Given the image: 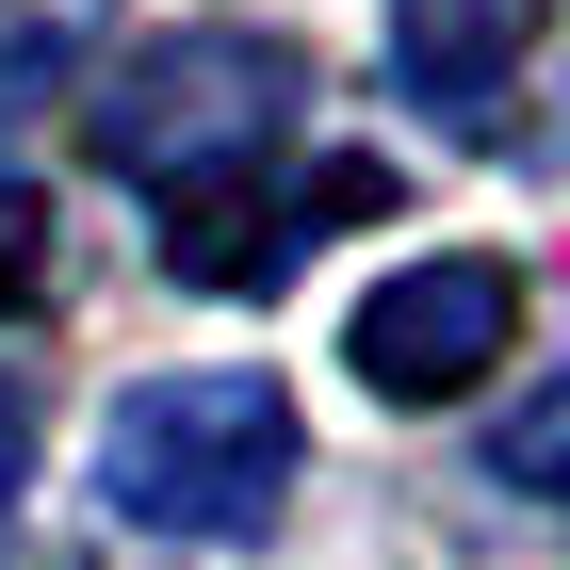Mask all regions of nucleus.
Wrapping results in <instances>:
<instances>
[{"label": "nucleus", "mask_w": 570, "mask_h": 570, "mask_svg": "<svg viewBox=\"0 0 570 570\" xmlns=\"http://www.w3.org/2000/svg\"><path fill=\"white\" fill-rule=\"evenodd\" d=\"M17 473H33V392L0 375V505H17Z\"/></svg>", "instance_id": "1a4fd4ad"}, {"label": "nucleus", "mask_w": 570, "mask_h": 570, "mask_svg": "<svg viewBox=\"0 0 570 570\" xmlns=\"http://www.w3.org/2000/svg\"><path fill=\"white\" fill-rule=\"evenodd\" d=\"M489 473L522 489V505H570V375H554V392H522L505 424H489Z\"/></svg>", "instance_id": "0eeeda50"}, {"label": "nucleus", "mask_w": 570, "mask_h": 570, "mask_svg": "<svg viewBox=\"0 0 570 570\" xmlns=\"http://www.w3.org/2000/svg\"><path fill=\"white\" fill-rule=\"evenodd\" d=\"M277 489H294V392L213 358V375H147L115 392L98 424V505L131 538H179V554H213V538H262Z\"/></svg>", "instance_id": "f257e3e1"}, {"label": "nucleus", "mask_w": 570, "mask_h": 570, "mask_svg": "<svg viewBox=\"0 0 570 570\" xmlns=\"http://www.w3.org/2000/svg\"><path fill=\"white\" fill-rule=\"evenodd\" d=\"M392 213V164L375 147H262V164H213V179H164V277L179 294H277V277L326 245V228H375Z\"/></svg>", "instance_id": "7ed1b4c3"}, {"label": "nucleus", "mask_w": 570, "mask_h": 570, "mask_svg": "<svg viewBox=\"0 0 570 570\" xmlns=\"http://www.w3.org/2000/svg\"><path fill=\"white\" fill-rule=\"evenodd\" d=\"M82 33H98V0H0V115H33Z\"/></svg>", "instance_id": "423d86ee"}, {"label": "nucleus", "mask_w": 570, "mask_h": 570, "mask_svg": "<svg viewBox=\"0 0 570 570\" xmlns=\"http://www.w3.org/2000/svg\"><path fill=\"white\" fill-rule=\"evenodd\" d=\"M505 343H522V277L505 262H407L392 294H358V326H343V358H358V392H392V407H456V392H489L505 375Z\"/></svg>", "instance_id": "20e7f679"}, {"label": "nucleus", "mask_w": 570, "mask_h": 570, "mask_svg": "<svg viewBox=\"0 0 570 570\" xmlns=\"http://www.w3.org/2000/svg\"><path fill=\"white\" fill-rule=\"evenodd\" d=\"M309 115V66L294 49H262V33H147V49H115L82 82V147L115 179H213V164H262L277 131Z\"/></svg>", "instance_id": "f03ea898"}, {"label": "nucleus", "mask_w": 570, "mask_h": 570, "mask_svg": "<svg viewBox=\"0 0 570 570\" xmlns=\"http://www.w3.org/2000/svg\"><path fill=\"white\" fill-rule=\"evenodd\" d=\"M554 49V0H392V82L424 98L456 147L522 131V66Z\"/></svg>", "instance_id": "39448f33"}, {"label": "nucleus", "mask_w": 570, "mask_h": 570, "mask_svg": "<svg viewBox=\"0 0 570 570\" xmlns=\"http://www.w3.org/2000/svg\"><path fill=\"white\" fill-rule=\"evenodd\" d=\"M33 294H49V196L0 164V309H33Z\"/></svg>", "instance_id": "6e6552de"}]
</instances>
